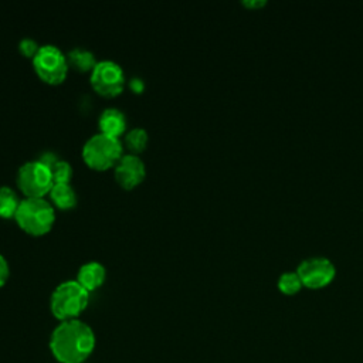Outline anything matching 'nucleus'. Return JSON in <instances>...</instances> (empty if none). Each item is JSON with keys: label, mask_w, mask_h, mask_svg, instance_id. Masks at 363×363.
Here are the masks:
<instances>
[{"label": "nucleus", "mask_w": 363, "mask_h": 363, "mask_svg": "<svg viewBox=\"0 0 363 363\" xmlns=\"http://www.w3.org/2000/svg\"><path fill=\"white\" fill-rule=\"evenodd\" d=\"M17 186L26 197H44L54 186L50 167L38 159L23 163L17 172Z\"/></svg>", "instance_id": "nucleus-6"}, {"label": "nucleus", "mask_w": 363, "mask_h": 363, "mask_svg": "<svg viewBox=\"0 0 363 363\" xmlns=\"http://www.w3.org/2000/svg\"><path fill=\"white\" fill-rule=\"evenodd\" d=\"M9 274H10L9 262H7V259L4 258V255L0 254V288L7 282Z\"/></svg>", "instance_id": "nucleus-19"}, {"label": "nucleus", "mask_w": 363, "mask_h": 363, "mask_svg": "<svg viewBox=\"0 0 363 363\" xmlns=\"http://www.w3.org/2000/svg\"><path fill=\"white\" fill-rule=\"evenodd\" d=\"M14 218L27 234L44 235L52 228L55 211L44 197H26L20 201Z\"/></svg>", "instance_id": "nucleus-3"}, {"label": "nucleus", "mask_w": 363, "mask_h": 363, "mask_svg": "<svg viewBox=\"0 0 363 363\" xmlns=\"http://www.w3.org/2000/svg\"><path fill=\"white\" fill-rule=\"evenodd\" d=\"M267 4L265 0H244L242 6L248 7V9H261Z\"/></svg>", "instance_id": "nucleus-20"}, {"label": "nucleus", "mask_w": 363, "mask_h": 363, "mask_svg": "<svg viewBox=\"0 0 363 363\" xmlns=\"http://www.w3.org/2000/svg\"><path fill=\"white\" fill-rule=\"evenodd\" d=\"M51 176H52V182L54 184H60V183H69L71 177H72V167L67 160L58 159L51 167Z\"/></svg>", "instance_id": "nucleus-17"}, {"label": "nucleus", "mask_w": 363, "mask_h": 363, "mask_svg": "<svg viewBox=\"0 0 363 363\" xmlns=\"http://www.w3.org/2000/svg\"><path fill=\"white\" fill-rule=\"evenodd\" d=\"M50 347L60 363H82L94 352L95 335L79 319L64 320L54 329Z\"/></svg>", "instance_id": "nucleus-1"}, {"label": "nucleus", "mask_w": 363, "mask_h": 363, "mask_svg": "<svg viewBox=\"0 0 363 363\" xmlns=\"http://www.w3.org/2000/svg\"><path fill=\"white\" fill-rule=\"evenodd\" d=\"M296 272L303 286L309 289H320L335 279L336 268L329 258L311 257L299 262Z\"/></svg>", "instance_id": "nucleus-8"}, {"label": "nucleus", "mask_w": 363, "mask_h": 363, "mask_svg": "<svg viewBox=\"0 0 363 363\" xmlns=\"http://www.w3.org/2000/svg\"><path fill=\"white\" fill-rule=\"evenodd\" d=\"M20 201L16 191L9 186H0V217L11 218L16 216Z\"/></svg>", "instance_id": "nucleus-14"}, {"label": "nucleus", "mask_w": 363, "mask_h": 363, "mask_svg": "<svg viewBox=\"0 0 363 363\" xmlns=\"http://www.w3.org/2000/svg\"><path fill=\"white\" fill-rule=\"evenodd\" d=\"M277 286L281 294L291 296V295L298 294L303 285H302V281L296 271H285L279 275Z\"/></svg>", "instance_id": "nucleus-15"}, {"label": "nucleus", "mask_w": 363, "mask_h": 363, "mask_svg": "<svg viewBox=\"0 0 363 363\" xmlns=\"http://www.w3.org/2000/svg\"><path fill=\"white\" fill-rule=\"evenodd\" d=\"M91 85L99 95L108 98L116 96L125 86V72L115 61H98L91 71Z\"/></svg>", "instance_id": "nucleus-7"}, {"label": "nucleus", "mask_w": 363, "mask_h": 363, "mask_svg": "<svg viewBox=\"0 0 363 363\" xmlns=\"http://www.w3.org/2000/svg\"><path fill=\"white\" fill-rule=\"evenodd\" d=\"M18 48H20V51H21L23 55L30 57V58H34L35 54H37L38 50H40L38 44H37L33 38H23V40L20 41V44H18Z\"/></svg>", "instance_id": "nucleus-18"}, {"label": "nucleus", "mask_w": 363, "mask_h": 363, "mask_svg": "<svg viewBox=\"0 0 363 363\" xmlns=\"http://www.w3.org/2000/svg\"><path fill=\"white\" fill-rule=\"evenodd\" d=\"M89 302V292L75 279H68L57 285L51 294V312L52 315L64 320L78 319V316L85 311Z\"/></svg>", "instance_id": "nucleus-2"}, {"label": "nucleus", "mask_w": 363, "mask_h": 363, "mask_svg": "<svg viewBox=\"0 0 363 363\" xmlns=\"http://www.w3.org/2000/svg\"><path fill=\"white\" fill-rule=\"evenodd\" d=\"M146 167L142 159L133 153L123 155L115 166V179L123 189H133L143 182Z\"/></svg>", "instance_id": "nucleus-9"}, {"label": "nucleus", "mask_w": 363, "mask_h": 363, "mask_svg": "<svg viewBox=\"0 0 363 363\" xmlns=\"http://www.w3.org/2000/svg\"><path fill=\"white\" fill-rule=\"evenodd\" d=\"M33 67L40 77L47 84L57 85L61 84L68 74V57L52 44L41 45L35 57L33 58Z\"/></svg>", "instance_id": "nucleus-5"}, {"label": "nucleus", "mask_w": 363, "mask_h": 363, "mask_svg": "<svg viewBox=\"0 0 363 363\" xmlns=\"http://www.w3.org/2000/svg\"><path fill=\"white\" fill-rule=\"evenodd\" d=\"M50 196L54 206L61 210H69L77 204V193L69 183L54 184L50 191Z\"/></svg>", "instance_id": "nucleus-12"}, {"label": "nucleus", "mask_w": 363, "mask_h": 363, "mask_svg": "<svg viewBox=\"0 0 363 363\" xmlns=\"http://www.w3.org/2000/svg\"><path fill=\"white\" fill-rule=\"evenodd\" d=\"M147 139V132L143 128H133L125 135V143L133 152V155L145 150Z\"/></svg>", "instance_id": "nucleus-16"}, {"label": "nucleus", "mask_w": 363, "mask_h": 363, "mask_svg": "<svg viewBox=\"0 0 363 363\" xmlns=\"http://www.w3.org/2000/svg\"><path fill=\"white\" fill-rule=\"evenodd\" d=\"M96 60H95V55L86 50V48H81V47H77L74 50L69 51L68 54V64L75 67L78 71H92L94 67L96 65Z\"/></svg>", "instance_id": "nucleus-13"}, {"label": "nucleus", "mask_w": 363, "mask_h": 363, "mask_svg": "<svg viewBox=\"0 0 363 363\" xmlns=\"http://www.w3.org/2000/svg\"><path fill=\"white\" fill-rule=\"evenodd\" d=\"M98 125L101 133L119 139V136L126 129V118L122 111L116 108H106L102 111L98 119Z\"/></svg>", "instance_id": "nucleus-11"}, {"label": "nucleus", "mask_w": 363, "mask_h": 363, "mask_svg": "<svg viewBox=\"0 0 363 363\" xmlns=\"http://www.w3.org/2000/svg\"><path fill=\"white\" fill-rule=\"evenodd\" d=\"M106 278V269L105 267L98 261H89L79 267L77 281L88 291L98 289Z\"/></svg>", "instance_id": "nucleus-10"}, {"label": "nucleus", "mask_w": 363, "mask_h": 363, "mask_svg": "<svg viewBox=\"0 0 363 363\" xmlns=\"http://www.w3.org/2000/svg\"><path fill=\"white\" fill-rule=\"evenodd\" d=\"M122 156L119 139L101 132L92 135L82 147V159L94 170H106L116 166Z\"/></svg>", "instance_id": "nucleus-4"}, {"label": "nucleus", "mask_w": 363, "mask_h": 363, "mask_svg": "<svg viewBox=\"0 0 363 363\" xmlns=\"http://www.w3.org/2000/svg\"><path fill=\"white\" fill-rule=\"evenodd\" d=\"M130 88H132L135 92H142V91H143V82H142V79L133 78V79L130 81Z\"/></svg>", "instance_id": "nucleus-21"}]
</instances>
